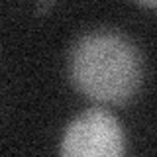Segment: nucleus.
I'll use <instances>...</instances> for the list:
<instances>
[{"instance_id": "1", "label": "nucleus", "mask_w": 157, "mask_h": 157, "mask_svg": "<svg viewBox=\"0 0 157 157\" xmlns=\"http://www.w3.org/2000/svg\"><path fill=\"white\" fill-rule=\"evenodd\" d=\"M69 78L88 100L126 104L144 82V55L120 32H90L71 47Z\"/></svg>"}, {"instance_id": "2", "label": "nucleus", "mask_w": 157, "mask_h": 157, "mask_svg": "<svg viewBox=\"0 0 157 157\" xmlns=\"http://www.w3.org/2000/svg\"><path fill=\"white\" fill-rule=\"evenodd\" d=\"M59 153L65 157H120L126 134L118 118L104 108H88L67 126Z\"/></svg>"}, {"instance_id": "3", "label": "nucleus", "mask_w": 157, "mask_h": 157, "mask_svg": "<svg viewBox=\"0 0 157 157\" xmlns=\"http://www.w3.org/2000/svg\"><path fill=\"white\" fill-rule=\"evenodd\" d=\"M136 2L141 4V6H145V8H151V10L157 6V0H136Z\"/></svg>"}]
</instances>
